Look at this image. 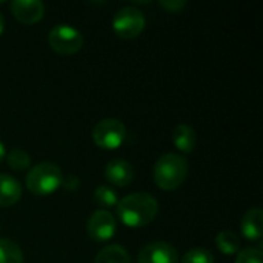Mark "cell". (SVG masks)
Returning <instances> with one entry per match:
<instances>
[{"label": "cell", "mask_w": 263, "mask_h": 263, "mask_svg": "<svg viewBox=\"0 0 263 263\" xmlns=\"http://www.w3.org/2000/svg\"><path fill=\"white\" fill-rule=\"evenodd\" d=\"M94 202L105 211H108L112 206H117L119 203V196L116 193V190H112L108 185H100L96 191H94Z\"/></svg>", "instance_id": "obj_17"}, {"label": "cell", "mask_w": 263, "mask_h": 263, "mask_svg": "<svg viewBox=\"0 0 263 263\" xmlns=\"http://www.w3.org/2000/svg\"><path fill=\"white\" fill-rule=\"evenodd\" d=\"M180 263H214V257L205 248H193L185 253Z\"/></svg>", "instance_id": "obj_19"}, {"label": "cell", "mask_w": 263, "mask_h": 263, "mask_svg": "<svg viewBox=\"0 0 263 263\" xmlns=\"http://www.w3.org/2000/svg\"><path fill=\"white\" fill-rule=\"evenodd\" d=\"M153 177L160 190L174 191L180 188L188 177V162L179 154H163L154 163Z\"/></svg>", "instance_id": "obj_2"}, {"label": "cell", "mask_w": 263, "mask_h": 263, "mask_svg": "<svg viewBox=\"0 0 263 263\" xmlns=\"http://www.w3.org/2000/svg\"><path fill=\"white\" fill-rule=\"evenodd\" d=\"M6 163L14 171H25L31 165V156L20 148H14L6 154Z\"/></svg>", "instance_id": "obj_18"}, {"label": "cell", "mask_w": 263, "mask_h": 263, "mask_svg": "<svg viewBox=\"0 0 263 263\" xmlns=\"http://www.w3.org/2000/svg\"><path fill=\"white\" fill-rule=\"evenodd\" d=\"M0 263H23V253L15 242L0 239Z\"/></svg>", "instance_id": "obj_16"}, {"label": "cell", "mask_w": 263, "mask_h": 263, "mask_svg": "<svg viewBox=\"0 0 263 263\" xmlns=\"http://www.w3.org/2000/svg\"><path fill=\"white\" fill-rule=\"evenodd\" d=\"M216 245L219 248V251L222 254H227V256H234L239 253L240 250V239L239 236L234 233V231H230V230H225V231H220L216 237Z\"/></svg>", "instance_id": "obj_15"}, {"label": "cell", "mask_w": 263, "mask_h": 263, "mask_svg": "<svg viewBox=\"0 0 263 263\" xmlns=\"http://www.w3.org/2000/svg\"><path fill=\"white\" fill-rule=\"evenodd\" d=\"M173 143L179 151L190 154L194 151L197 145V134L193 129V126L186 123H180L173 129Z\"/></svg>", "instance_id": "obj_13"}, {"label": "cell", "mask_w": 263, "mask_h": 263, "mask_svg": "<svg viewBox=\"0 0 263 263\" xmlns=\"http://www.w3.org/2000/svg\"><path fill=\"white\" fill-rule=\"evenodd\" d=\"M94 263H131V257L123 247L109 245L97 253Z\"/></svg>", "instance_id": "obj_14"}, {"label": "cell", "mask_w": 263, "mask_h": 263, "mask_svg": "<svg viewBox=\"0 0 263 263\" xmlns=\"http://www.w3.org/2000/svg\"><path fill=\"white\" fill-rule=\"evenodd\" d=\"M92 140L102 149H119L126 140V128L119 119H102L92 129Z\"/></svg>", "instance_id": "obj_4"}, {"label": "cell", "mask_w": 263, "mask_h": 263, "mask_svg": "<svg viewBox=\"0 0 263 263\" xmlns=\"http://www.w3.org/2000/svg\"><path fill=\"white\" fill-rule=\"evenodd\" d=\"M159 213L157 200L148 193H133L119 200L117 217L128 228L148 227Z\"/></svg>", "instance_id": "obj_1"}, {"label": "cell", "mask_w": 263, "mask_h": 263, "mask_svg": "<svg viewBox=\"0 0 263 263\" xmlns=\"http://www.w3.org/2000/svg\"><path fill=\"white\" fill-rule=\"evenodd\" d=\"M137 263H179V253L168 242H153L139 251Z\"/></svg>", "instance_id": "obj_8"}, {"label": "cell", "mask_w": 263, "mask_h": 263, "mask_svg": "<svg viewBox=\"0 0 263 263\" xmlns=\"http://www.w3.org/2000/svg\"><path fill=\"white\" fill-rule=\"evenodd\" d=\"M48 43L54 52H57L60 55H72L82 49L83 35L74 26L60 23L49 31Z\"/></svg>", "instance_id": "obj_6"}, {"label": "cell", "mask_w": 263, "mask_h": 263, "mask_svg": "<svg viewBox=\"0 0 263 263\" xmlns=\"http://www.w3.org/2000/svg\"><path fill=\"white\" fill-rule=\"evenodd\" d=\"M3 31H5V17H3V14L0 12V35L3 34Z\"/></svg>", "instance_id": "obj_23"}, {"label": "cell", "mask_w": 263, "mask_h": 263, "mask_svg": "<svg viewBox=\"0 0 263 263\" xmlns=\"http://www.w3.org/2000/svg\"><path fill=\"white\" fill-rule=\"evenodd\" d=\"M11 12L17 22L23 25H34L42 20L45 5L39 0H14L11 3Z\"/></svg>", "instance_id": "obj_9"}, {"label": "cell", "mask_w": 263, "mask_h": 263, "mask_svg": "<svg viewBox=\"0 0 263 263\" xmlns=\"http://www.w3.org/2000/svg\"><path fill=\"white\" fill-rule=\"evenodd\" d=\"M160 6L163 9H166L168 12H180L185 6L186 2L183 0H170V2H160Z\"/></svg>", "instance_id": "obj_21"}, {"label": "cell", "mask_w": 263, "mask_h": 263, "mask_svg": "<svg viewBox=\"0 0 263 263\" xmlns=\"http://www.w3.org/2000/svg\"><path fill=\"white\" fill-rule=\"evenodd\" d=\"M22 197V186L9 174H0V208L15 205Z\"/></svg>", "instance_id": "obj_12"}, {"label": "cell", "mask_w": 263, "mask_h": 263, "mask_svg": "<svg viewBox=\"0 0 263 263\" xmlns=\"http://www.w3.org/2000/svg\"><path fill=\"white\" fill-rule=\"evenodd\" d=\"M145 25L146 20L143 12L134 6H125L112 17V29L123 40H133L139 37L143 32Z\"/></svg>", "instance_id": "obj_5"}, {"label": "cell", "mask_w": 263, "mask_h": 263, "mask_svg": "<svg viewBox=\"0 0 263 263\" xmlns=\"http://www.w3.org/2000/svg\"><path fill=\"white\" fill-rule=\"evenodd\" d=\"M240 231L248 240H260L263 233V213L259 206L250 208L240 222Z\"/></svg>", "instance_id": "obj_11"}, {"label": "cell", "mask_w": 263, "mask_h": 263, "mask_svg": "<svg viewBox=\"0 0 263 263\" xmlns=\"http://www.w3.org/2000/svg\"><path fill=\"white\" fill-rule=\"evenodd\" d=\"M105 179L114 186L125 188L134 179V168L125 159H112L105 168Z\"/></svg>", "instance_id": "obj_10"}, {"label": "cell", "mask_w": 263, "mask_h": 263, "mask_svg": "<svg viewBox=\"0 0 263 263\" xmlns=\"http://www.w3.org/2000/svg\"><path fill=\"white\" fill-rule=\"evenodd\" d=\"M234 263H263V253L260 248H245L237 253Z\"/></svg>", "instance_id": "obj_20"}, {"label": "cell", "mask_w": 263, "mask_h": 263, "mask_svg": "<svg viewBox=\"0 0 263 263\" xmlns=\"http://www.w3.org/2000/svg\"><path fill=\"white\" fill-rule=\"evenodd\" d=\"M5 157H6V149H5V145L0 142V163L5 160Z\"/></svg>", "instance_id": "obj_22"}, {"label": "cell", "mask_w": 263, "mask_h": 263, "mask_svg": "<svg viewBox=\"0 0 263 263\" xmlns=\"http://www.w3.org/2000/svg\"><path fill=\"white\" fill-rule=\"evenodd\" d=\"M117 231L116 219L109 211L97 210L86 223V233L94 242H106L114 237Z\"/></svg>", "instance_id": "obj_7"}, {"label": "cell", "mask_w": 263, "mask_h": 263, "mask_svg": "<svg viewBox=\"0 0 263 263\" xmlns=\"http://www.w3.org/2000/svg\"><path fill=\"white\" fill-rule=\"evenodd\" d=\"M25 183L31 194L37 197H46L54 194L63 185V173L57 165L43 162L29 170Z\"/></svg>", "instance_id": "obj_3"}]
</instances>
